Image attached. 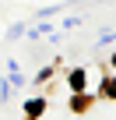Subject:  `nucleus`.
Wrapping results in <instances>:
<instances>
[{"label": "nucleus", "mask_w": 116, "mask_h": 120, "mask_svg": "<svg viewBox=\"0 0 116 120\" xmlns=\"http://www.w3.org/2000/svg\"><path fill=\"white\" fill-rule=\"evenodd\" d=\"M70 88H74V92L84 88V71H70Z\"/></svg>", "instance_id": "1"}, {"label": "nucleus", "mask_w": 116, "mask_h": 120, "mask_svg": "<svg viewBox=\"0 0 116 120\" xmlns=\"http://www.w3.org/2000/svg\"><path fill=\"white\" fill-rule=\"evenodd\" d=\"M28 113H32V116H39V113H42V102H39V99H32V102H28Z\"/></svg>", "instance_id": "2"}]
</instances>
